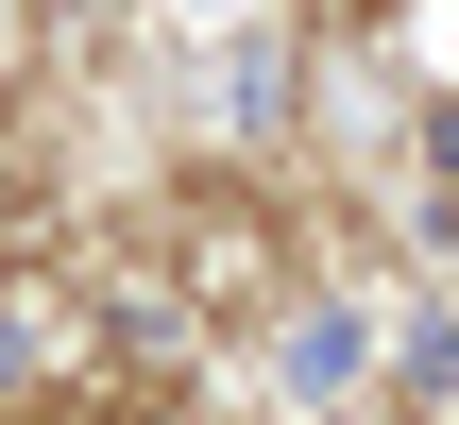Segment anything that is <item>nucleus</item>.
I'll use <instances>...</instances> for the list:
<instances>
[{"label":"nucleus","instance_id":"1","mask_svg":"<svg viewBox=\"0 0 459 425\" xmlns=\"http://www.w3.org/2000/svg\"><path fill=\"white\" fill-rule=\"evenodd\" d=\"M17 425H68V409H17Z\"/></svg>","mask_w":459,"mask_h":425}]
</instances>
